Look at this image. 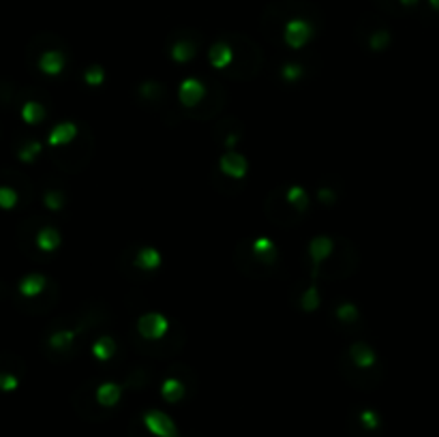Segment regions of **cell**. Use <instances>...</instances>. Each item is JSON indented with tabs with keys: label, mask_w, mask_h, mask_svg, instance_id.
Here are the masks:
<instances>
[{
	"label": "cell",
	"mask_w": 439,
	"mask_h": 437,
	"mask_svg": "<svg viewBox=\"0 0 439 437\" xmlns=\"http://www.w3.org/2000/svg\"><path fill=\"white\" fill-rule=\"evenodd\" d=\"M93 157H95V133L91 131L88 125H80V133L71 144L50 150V161L67 174L84 172Z\"/></svg>",
	"instance_id": "obj_1"
},
{
	"label": "cell",
	"mask_w": 439,
	"mask_h": 437,
	"mask_svg": "<svg viewBox=\"0 0 439 437\" xmlns=\"http://www.w3.org/2000/svg\"><path fill=\"white\" fill-rule=\"evenodd\" d=\"M227 41L234 48V61L223 73L229 80H238V82H249L257 78L264 67L262 50L255 43H251L247 37H229Z\"/></svg>",
	"instance_id": "obj_2"
},
{
	"label": "cell",
	"mask_w": 439,
	"mask_h": 437,
	"mask_svg": "<svg viewBox=\"0 0 439 437\" xmlns=\"http://www.w3.org/2000/svg\"><path fill=\"white\" fill-rule=\"evenodd\" d=\"M358 262H360V257H358L356 245H353L349 238L341 236V238H336V242H334L332 255L319 266V270H317V274L313 277V281L324 279V281L330 283V281L347 279V277H351V274L358 270Z\"/></svg>",
	"instance_id": "obj_3"
},
{
	"label": "cell",
	"mask_w": 439,
	"mask_h": 437,
	"mask_svg": "<svg viewBox=\"0 0 439 437\" xmlns=\"http://www.w3.org/2000/svg\"><path fill=\"white\" fill-rule=\"evenodd\" d=\"M101 384V377L95 375L88 381H84L73 394H71V405L73 409L91 422H103L112 416V409H105L99 401H97V386Z\"/></svg>",
	"instance_id": "obj_4"
},
{
	"label": "cell",
	"mask_w": 439,
	"mask_h": 437,
	"mask_svg": "<svg viewBox=\"0 0 439 437\" xmlns=\"http://www.w3.org/2000/svg\"><path fill=\"white\" fill-rule=\"evenodd\" d=\"M264 215L270 223H274L277 227H283V230L294 227L302 221V215L298 210H294V206L287 202V185H281L266 195Z\"/></svg>",
	"instance_id": "obj_5"
},
{
	"label": "cell",
	"mask_w": 439,
	"mask_h": 437,
	"mask_svg": "<svg viewBox=\"0 0 439 437\" xmlns=\"http://www.w3.org/2000/svg\"><path fill=\"white\" fill-rule=\"evenodd\" d=\"M131 343H133V347H135L142 356L167 358V356L180 354V349H182L185 343H187V332H185V328L176 322V324L170 328V332H167L163 339H159V341H144V339H140V336L135 334V336H131Z\"/></svg>",
	"instance_id": "obj_6"
},
{
	"label": "cell",
	"mask_w": 439,
	"mask_h": 437,
	"mask_svg": "<svg viewBox=\"0 0 439 437\" xmlns=\"http://www.w3.org/2000/svg\"><path fill=\"white\" fill-rule=\"evenodd\" d=\"M234 262H236L238 272L242 277H247V279L262 281V279L272 277V272H274V266H266V264H262L255 257V253H253V238H244V240L238 242L236 253H234Z\"/></svg>",
	"instance_id": "obj_7"
},
{
	"label": "cell",
	"mask_w": 439,
	"mask_h": 437,
	"mask_svg": "<svg viewBox=\"0 0 439 437\" xmlns=\"http://www.w3.org/2000/svg\"><path fill=\"white\" fill-rule=\"evenodd\" d=\"M339 369H341L343 379H345L349 386L358 388V390H375V388L379 386L381 377H383L381 366H377V369H375V366H373V369H360V366H356V364L349 360L347 351L341 354Z\"/></svg>",
	"instance_id": "obj_8"
},
{
	"label": "cell",
	"mask_w": 439,
	"mask_h": 437,
	"mask_svg": "<svg viewBox=\"0 0 439 437\" xmlns=\"http://www.w3.org/2000/svg\"><path fill=\"white\" fill-rule=\"evenodd\" d=\"M212 84H208L206 86V97H204V101L197 106V108H193V110H187V118H191V120H210V118H215V116H219L221 114V110H223V106H225V97H227V93H225V88L221 86V84H217V80H210Z\"/></svg>",
	"instance_id": "obj_9"
},
{
	"label": "cell",
	"mask_w": 439,
	"mask_h": 437,
	"mask_svg": "<svg viewBox=\"0 0 439 437\" xmlns=\"http://www.w3.org/2000/svg\"><path fill=\"white\" fill-rule=\"evenodd\" d=\"M315 35V26L313 22H309L302 16H291L285 24H283V41L285 46H289L291 50H302Z\"/></svg>",
	"instance_id": "obj_10"
},
{
	"label": "cell",
	"mask_w": 439,
	"mask_h": 437,
	"mask_svg": "<svg viewBox=\"0 0 439 437\" xmlns=\"http://www.w3.org/2000/svg\"><path fill=\"white\" fill-rule=\"evenodd\" d=\"M138 97H140V103L144 106H150L153 110L157 112H165L170 110L172 116H180L178 112L172 110L170 106V95H167V86L157 82V80H148V82H142L138 86Z\"/></svg>",
	"instance_id": "obj_11"
},
{
	"label": "cell",
	"mask_w": 439,
	"mask_h": 437,
	"mask_svg": "<svg viewBox=\"0 0 439 437\" xmlns=\"http://www.w3.org/2000/svg\"><path fill=\"white\" fill-rule=\"evenodd\" d=\"M170 332V322L161 313H146L135 324V334L144 341H159Z\"/></svg>",
	"instance_id": "obj_12"
},
{
	"label": "cell",
	"mask_w": 439,
	"mask_h": 437,
	"mask_svg": "<svg viewBox=\"0 0 439 437\" xmlns=\"http://www.w3.org/2000/svg\"><path fill=\"white\" fill-rule=\"evenodd\" d=\"M58 294H61L58 285H56L54 281H50L48 289H46L41 296H37V298H26L24 302L18 300V309L24 311V313H29V315H43V313H48L50 309L56 307Z\"/></svg>",
	"instance_id": "obj_13"
},
{
	"label": "cell",
	"mask_w": 439,
	"mask_h": 437,
	"mask_svg": "<svg viewBox=\"0 0 439 437\" xmlns=\"http://www.w3.org/2000/svg\"><path fill=\"white\" fill-rule=\"evenodd\" d=\"M142 422L146 424V428L157 435V437H182L178 426L174 424V420L161 411V409H148L142 413Z\"/></svg>",
	"instance_id": "obj_14"
},
{
	"label": "cell",
	"mask_w": 439,
	"mask_h": 437,
	"mask_svg": "<svg viewBox=\"0 0 439 437\" xmlns=\"http://www.w3.org/2000/svg\"><path fill=\"white\" fill-rule=\"evenodd\" d=\"M242 133H244V125L234 116H225L215 125V142L221 144L225 150H234Z\"/></svg>",
	"instance_id": "obj_15"
},
{
	"label": "cell",
	"mask_w": 439,
	"mask_h": 437,
	"mask_svg": "<svg viewBox=\"0 0 439 437\" xmlns=\"http://www.w3.org/2000/svg\"><path fill=\"white\" fill-rule=\"evenodd\" d=\"M65 65H67V54H65V46L61 41L43 48L41 54L37 56V67L46 76H58L65 69Z\"/></svg>",
	"instance_id": "obj_16"
},
{
	"label": "cell",
	"mask_w": 439,
	"mask_h": 437,
	"mask_svg": "<svg viewBox=\"0 0 439 437\" xmlns=\"http://www.w3.org/2000/svg\"><path fill=\"white\" fill-rule=\"evenodd\" d=\"M334 238L330 236H315L311 242H309V257H311V270H309V277L313 279L319 270V266L332 255L334 251Z\"/></svg>",
	"instance_id": "obj_17"
},
{
	"label": "cell",
	"mask_w": 439,
	"mask_h": 437,
	"mask_svg": "<svg viewBox=\"0 0 439 437\" xmlns=\"http://www.w3.org/2000/svg\"><path fill=\"white\" fill-rule=\"evenodd\" d=\"M247 170H249L247 159L236 150H225L219 159V172L232 180H240L247 174Z\"/></svg>",
	"instance_id": "obj_18"
},
{
	"label": "cell",
	"mask_w": 439,
	"mask_h": 437,
	"mask_svg": "<svg viewBox=\"0 0 439 437\" xmlns=\"http://www.w3.org/2000/svg\"><path fill=\"white\" fill-rule=\"evenodd\" d=\"M206 97V84L195 80V78H189L180 84L178 88V99H180V106H185L187 110H193L197 108Z\"/></svg>",
	"instance_id": "obj_19"
},
{
	"label": "cell",
	"mask_w": 439,
	"mask_h": 437,
	"mask_svg": "<svg viewBox=\"0 0 439 437\" xmlns=\"http://www.w3.org/2000/svg\"><path fill=\"white\" fill-rule=\"evenodd\" d=\"M347 356H349V360H351L356 366H360V369H373V366H377L375 349H373L366 341H362V339L353 341V343L347 347Z\"/></svg>",
	"instance_id": "obj_20"
},
{
	"label": "cell",
	"mask_w": 439,
	"mask_h": 437,
	"mask_svg": "<svg viewBox=\"0 0 439 437\" xmlns=\"http://www.w3.org/2000/svg\"><path fill=\"white\" fill-rule=\"evenodd\" d=\"M0 178H7V185H11L20 197H22V204H31L35 200V187L33 182L22 174V172H16V170H5V172H0Z\"/></svg>",
	"instance_id": "obj_21"
},
{
	"label": "cell",
	"mask_w": 439,
	"mask_h": 437,
	"mask_svg": "<svg viewBox=\"0 0 439 437\" xmlns=\"http://www.w3.org/2000/svg\"><path fill=\"white\" fill-rule=\"evenodd\" d=\"M234 61V48L227 39H219L210 46L208 50V63L219 69V71H225Z\"/></svg>",
	"instance_id": "obj_22"
},
{
	"label": "cell",
	"mask_w": 439,
	"mask_h": 437,
	"mask_svg": "<svg viewBox=\"0 0 439 437\" xmlns=\"http://www.w3.org/2000/svg\"><path fill=\"white\" fill-rule=\"evenodd\" d=\"M48 285H50V279H48V277H43L41 272H31V274H26V277L20 281L18 294H20L22 298H37V296H41V294L48 289Z\"/></svg>",
	"instance_id": "obj_23"
},
{
	"label": "cell",
	"mask_w": 439,
	"mask_h": 437,
	"mask_svg": "<svg viewBox=\"0 0 439 437\" xmlns=\"http://www.w3.org/2000/svg\"><path fill=\"white\" fill-rule=\"evenodd\" d=\"M153 379H155V373H153L148 366L140 364V366H133L129 373H125V377H123V388H125V390H131V392L144 390L146 386H150Z\"/></svg>",
	"instance_id": "obj_24"
},
{
	"label": "cell",
	"mask_w": 439,
	"mask_h": 437,
	"mask_svg": "<svg viewBox=\"0 0 439 437\" xmlns=\"http://www.w3.org/2000/svg\"><path fill=\"white\" fill-rule=\"evenodd\" d=\"M123 384L114 381V379H103L97 386V401L105 407V409H114L123 396Z\"/></svg>",
	"instance_id": "obj_25"
},
{
	"label": "cell",
	"mask_w": 439,
	"mask_h": 437,
	"mask_svg": "<svg viewBox=\"0 0 439 437\" xmlns=\"http://www.w3.org/2000/svg\"><path fill=\"white\" fill-rule=\"evenodd\" d=\"M78 133H80V125H76V123H61V125H56L50 131L48 144L52 148H63V146L71 144L78 138Z\"/></svg>",
	"instance_id": "obj_26"
},
{
	"label": "cell",
	"mask_w": 439,
	"mask_h": 437,
	"mask_svg": "<svg viewBox=\"0 0 439 437\" xmlns=\"http://www.w3.org/2000/svg\"><path fill=\"white\" fill-rule=\"evenodd\" d=\"M170 56L174 63L178 65H185V63H191L195 56H197V41L189 39V37H180L172 43L170 48Z\"/></svg>",
	"instance_id": "obj_27"
},
{
	"label": "cell",
	"mask_w": 439,
	"mask_h": 437,
	"mask_svg": "<svg viewBox=\"0 0 439 437\" xmlns=\"http://www.w3.org/2000/svg\"><path fill=\"white\" fill-rule=\"evenodd\" d=\"M61 242H63L61 232H58L56 227H52V225H43V227L37 232V238H35L37 251H41V253H46V255L54 253V251L61 247Z\"/></svg>",
	"instance_id": "obj_28"
},
{
	"label": "cell",
	"mask_w": 439,
	"mask_h": 437,
	"mask_svg": "<svg viewBox=\"0 0 439 437\" xmlns=\"http://www.w3.org/2000/svg\"><path fill=\"white\" fill-rule=\"evenodd\" d=\"M133 264L138 270L142 272H153L161 266V253L157 249H150V247H142V249H135L133 253Z\"/></svg>",
	"instance_id": "obj_29"
},
{
	"label": "cell",
	"mask_w": 439,
	"mask_h": 437,
	"mask_svg": "<svg viewBox=\"0 0 439 437\" xmlns=\"http://www.w3.org/2000/svg\"><path fill=\"white\" fill-rule=\"evenodd\" d=\"M253 253L262 264L277 266V247L270 238H266V236L253 238Z\"/></svg>",
	"instance_id": "obj_30"
},
{
	"label": "cell",
	"mask_w": 439,
	"mask_h": 437,
	"mask_svg": "<svg viewBox=\"0 0 439 437\" xmlns=\"http://www.w3.org/2000/svg\"><path fill=\"white\" fill-rule=\"evenodd\" d=\"M161 396H163L167 403H180V401L187 396V386H185V381L178 379V377H174V375H170V377L163 381V386H161Z\"/></svg>",
	"instance_id": "obj_31"
},
{
	"label": "cell",
	"mask_w": 439,
	"mask_h": 437,
	"mask_svg": "<svg viewBox=\"0 0 439 437\" xmlns=\"http://www.w3.org/2000/svg\"><path fill=\"white\" fill-rule=\"evenodd\" d=\"M22 118L24 123L29 125H41L46 118H48V110L43 106V99H29L24 106H22Z\"/></svg>",
	"instance_id": "obj_32"
},
{
	"label": "cell",
	"mask_w": 439,
	"mask_h": 437,
	"mask_svg": "<svg viewBox=\"0 0 439 437\" xmlns=\"http://www.w3.org/2000/svg\"><path fill=\"white\" fill-rule=\"evenodd\" d=\"M43 150V144L37 140V138H26L22 144L16 146V155L22 163H33Z\"/></svg>",
	"instance_id": "obj_33"
},
{
	"label": "cell",
	"mask_w": 439,
	"mask_h": 437,
	"mask_svg": "<svg viewBox=\"0 0 439 437\" xmlns=\"http://www.w3.org/2000/svg\"><path fill=\"white\" fill-rule=\"evenodd\" d=\"M116 349H118V343H116L112 336L103 334V336H99V339L95 341V345H93V356H95L97 360H101V362H108V360H112V358L116 356Z\"/></svg>",
	"instance_id": "obj_34"
},
{
	"label": "cell",
	"mask_w": 439,
	"mask_h": 437,
	"mask_svg": "<svg viewBox=\"0 0 439 437\" xmlns=\"http://www.w3.org/2000/svg\"><path fill=\"white\" fill-rule=\"evenodd\" d=\"M334 319L341 322V326H356L360 319V311L353 302H339L334 307Z\"/></svg>",
	"instance_id": "obj_35"
},
{
	"label": "cell",
	"mask_w": 439,
	"mask_h": 437,
	"mask_svg": "<svg viewBox=\"0 0 439 437\" xmlns=\"http://www.w3.org/2000/svg\"><path fill=\"white\" fill-rule=\"evenodd\" d=\"M298 304H300V309L306 311V313L319 309V304H321V294H319V285H317L315 281H313L311 285H306V289L302 292Z\"/></svg>",
	"instance_id": "obj_36"
},
{
	"label": "cell",
	"mask_w": 439,
	"mask_h": 437,
	"mask_svg": "<svg viewBox=\"0 0 439 437\" xmlns=\"http://www.w3.org/2000/svg\"><path fill=\"white\" fill-rule=\"evenodd\" d=\"M170 375L182 379L185 386H187V390H189L191 394L195 392V388H197V375L193 373L191 366H187V364H182V362H174V364H170Z\"/></svg>",
	"instance_id": "obj_37"
},
{
	"label": "cell",
	"mask_w": 439,
	"mask_h": 437,
	"mask_svg": "<svg viewBox=\"0 0 439 437\" xmlns=\"http://www.w3.org/2000/svg\"><path fill=\"white\" fill-rule=\"evenodd\" d=\"M390 41H392V35H390V31L383 29V26L373 29V31L368 33V37H366V46H368V50H373V52H383V50L390 46Z\"/></svg>",
	"instance_id": "obj_38"
},
{
	"label": "cell",
	"mask_w": 439,
	"mask_h": 437,
	"mask_svg": "<svg viewBox=\"0 0 439 437\" xmlns=\"http://www.w3.org/2000/svg\"><path fill=\"white\" fill-rule=\"evenodd\" d=\"M287 202L294 206V210L304 215V210L309 208V193L300 185H291L287 187Z\"/></svg>",
	"instance_id": "obj_39"
},
{
	"label": "cell",
	"mask_w": 439,
	"mask_h": 437,
	"mask_svg": "<svg viewBox=\"0 0 439 437\" xmlns=\"http://www.w3.org/2000/svg\"><path fill=\"white\" fill-rule=\"evenodd\" d=\"M43 204H46L48 210L58 212V210L65 208V204H67V195H65L63 189L50 187V189H46V193H43Z\"/></svg>",
	"instance_id": "obj_40"
},
{
	"label": "cell",
	"mask_w": 439,
	"mask_h": 437,
	"mask_svg": "<svg viewBox=\"0 0 439 437\" xmlns=\"http://www.w3.org/2000/svg\"><path fill=\"white\" fill-rule=\"evenodd\" d=\"M302 76H304V67H302V63H296V61H291V63H283V67H281V80H283V82H287V84H296V82L302 80Z\"/></svg>",
	"instance_id": "obj_41"
},
{
	"label": "cell",
	"mask_w": 439,
	"mask_h": 437,
	"mask_svg": "<svg viewBox=\"0 0 439 437\" xmlns=\"http://www.w3.org/2000/svg\"><path fill=\"white\" fill-rule=\"evenodd\" d=\"M18 202H20V193L11 185H0V208L11 210L18 206Z\"/></svg>",
	"instance_id": "obj_42"
},
{
	"label": "cell",
	"mask_w": 439,
	"mask_h": 437,
	"mask_svg": "<svg viewBox=\"0 0 439 437\" xmlns=\"http://www.w3.org/2000/svg\"><path fill=\"white\" fill-rule=\"evenodd\" d=\"M339 195H341V187L339 185H321L317 189V200L324 206H334L339 202Z\"/></svg>",
	"instance_id": "obj_43"
},
{
	"label": "cell",
	"mask_w": 439,
	"mask_h": 437,
	"mask_svg": "<svg viewBox=\"0 0 439 437\" xmlns=\"http://www.w3.org/2000/svg\"><path fill=\"white\" fill-rule=\"evenodd\" d=\"M84 82L88 86H101L105 82V71L101 65H91L86 71H84Z\"/></svg>",
	"instance_id": "obj_44"
},
{
	"label": "cell",
	"mask_w": 439,
	"mask_h": 437,
	"mask_svg": "<svg viewBox=\"0 0 439 437\" xmlns=\"http://www.w3.org/2000/svg\"><path fill=\"white\" fill-rule=\"evenodd\" d=\"M18 386H20V377H18V373L0 371V390H3V392H14Z\"/></svg>",
	"instance_id": "obj_45"
},
{
	"label": "cell",
	"mask_w": 439,
	"mask_h": 437,
	"mask_svg": "<svg viewBox=\"0 0 439 437\" xmlns=\"http://www.w3.org/2000/svg\"><path fill=\"white\" fill-rule=\"evenodd\" d=\"M127 437H157V435H153V433L146 428V424L142 422V416H140V418H133V420L129 422Z\"/></svg>",
	"instance_id": "obj_46"
},
{
	"label": "cell",
	"mask_w": 439,
	"mask_h": 437,
	"mask_svg": "<svg viewBox=\"0 0 439 437\" xmlns=\"http://www.w3.org/2000/svg\"><path fill=\"white\" fill-rule=\"evenodd\" d=\"M398 3H401L403 7H415L420 0H398Z\"/></svg>",
	"instance_id": "obj_47"
},
{
	"label": "cell",
	"mask_w": 439,
	"mask_h": 437,
	"mask_svg": "<svg viewBox=\"0 0 439 437\" xmlns=\"http://www.w3.org/2000/svg\"><path fill=\"white\" fill-rule=\"evenodd\" d=\"M428 7H430L435 14H439V0H428Z\"/></svg>",
	"instance_id": "obj_48"
}]
</instances>
